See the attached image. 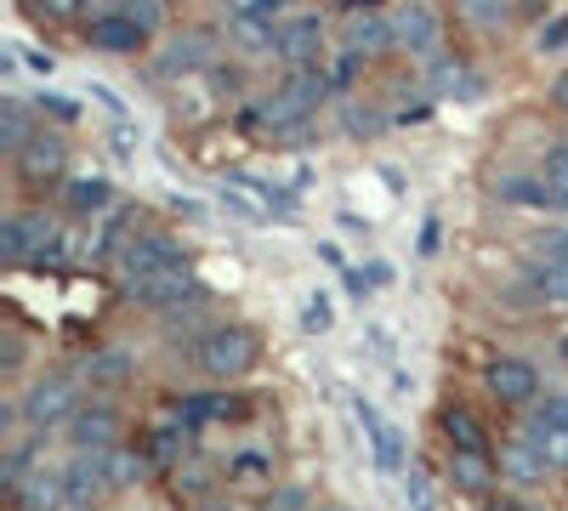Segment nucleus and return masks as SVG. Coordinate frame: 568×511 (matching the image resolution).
Masks as SVG:
<instances>
[{"mask_svg": "<svg viewBox=\"0 0 568 511\" xmlns=\"http://www.w3.org/2000/svg\"><path fill=\"white\" fill-rule=\"evenodd\" d=\"M143 307H182V301H199V285L188 273H165V279H148V285H131Z\"/></svg>", "mask_w": 568, "mask_h": 511, "instance_id": "obj_13", "label": "nucleus"}, {"mask_svg": "<svg viewBox=\"0 0 568 511\" xmlns=\"http://www.w3.org/2000/svg\"><path fill=\"white\" fill-rule=\"evenodd\" d=\"M347 41H353V52H387L392 41H398V34H392V23L381 18V12H370V7H353L347 12Z\"/></svg>", "mask_w": 568, "mask_h": 511, "instance_id": "obj_12", "label": "nucleus"}, {"mask_svg": "<svg viewBox=\"0 0 568 511\" xmlns=\"http://www.w3.org/2000/svg\"><path fill=\"white\" fill-rule=\"evenodd\" d=\"M182 421H165V426H154L148 437H143V460H154V466H177L182 460Z\"/></svg>", "mask_w": 568, "mask_h": 511, "instance_id": "obj_17", "label": "nucleus"}, {"mask_svg": "<svg viewBox=\"0 0 568 511\" xmlns=\"http://www.w3.org/2000/svg\"><path fill=\"white\" fill-rule=\"evenodd\" d=\"M449 477H455V489L483 495V489L494 484V460H489V455H455V460H449Z\"/></svg>", "mask_w": 568, "mask_h": 511, "instance_id": "obj_20", "label": "nucleus"}, {"mask_svg": "<svg viewBox=\"0 0 568 511\" xmlns=\"http://www.w3.org/2000/svg\"><path fill=\"white\" fill-rule=\"evenodd\" d=\"M500 466H506V471L517 477V484H541V477L552 471L541 455H534V443H528V449H523V443H517V449H506V460H500Z\"/></svg>", "mask_w": 568, "mask_h": 511, "instance_id": "obj_24", "label": "nucleus"}, {"mask_svg": "<svg viewBox=\"0 0 568 511\" xmlns=\"http://www.w3.org/2000/svg\"><path fill=\"white\" fill-rule=\"evenodd\" d=\"M199 46H205L199 34L177 41V46H171V57H159V75H165V80H177V75H193V68H205V52H199Z\"/></svg>", "mask_w": 568, "mask_h": 511, "instance_id": "obj_22", "label": "nucleus"}, {"mask_svg": "<svg viewBox=\"0 0 568 511\" xmlns=\"http://www.w3.org/2000/svg\"><path fill=\"white\" fill-rule=\"evenodd\" d=\"M199 511H233L227 500H205V506H199Z\"/></svg>", "mask_w": 568, "mask_h": 511, "instance_id": "obj_35", "label": "nucleus"}, {"mask_svg": "<svg viewBox=\"0 0 568 511\" xmlns=\"http://www.w3.org/2000/svg\"><path fill=\"white\" fill-rule=\"evenodd\" d=\"M86 41H91L97 52H143L148 29L131 18V12H103V18L86 23Z\"/></svg>", "mask_w": 568, "mask_h": 511, "instance_id": "obj_5", "label": "nucleus"}, {"mask_svg": "<svg viewBox=\"0 0 568 511\" xmlns=\"http://www.w3.org/2000/svg\"><path fill=\"white\" fill-rule=\"evenodd\" d=\"M75 398H80V387L69 381V375H46V381L29 387V398H23L18 415H23L29 426H57V421H75V415H80Z\"/></svg>", "mask_w": 568, "mask_h": 511, "instance_id": "obj_3", "label": "nucleus"}, {"mask_svg": "<svg viewBox=\"0 0 568 511\" xmlns=\"http://www.w3.org/2000/svg\"><path fill=\"white\" fill-rule=\"evenodd\" d=\"M563 41H568V18H557V23L541 34V52H552V46H563Z\"/></svg>", "mask_w": 568, "mask_h": 511, "instance_id": "obj_31", "label": "nucleus"}, {"mask_svg": "<svg viewBox=\"0 0 568 511\" xmlns=\"http://www.w3.org/2000/svg\"><path fill=\"white\" fill-rule=\"evenodd\" d=\"M12 506L18 511H57L63 506V484H52V477H23V484L12 489Z\"/></svg>", "mask_w": 568, "mask_h": 511, "instance_id": "obj_19", "label": "nucleus"}, {"mask_svg": "<svg viewBox=\"0 0 568 511\" xmlns=\"http://www.w3.org/2000/svg\"><path fill=\"white\" fill-rule=\"evenodd\" d=\"M557 353H563V358H568V335H563V341H557Z\"/></svg>", "mask_w": 568, "mask_h": 511, "instance_id": "obj_36", "label": "nucleus"}, {"mask_svg": "<svg viewBox=\"0 0 568 511\" xmlns=\"http://www.w3.org/2000/svg\"><path fill=\"white\" fill-rule=\"evenodd\" d=\"M302 500H308V489H285V495H279L274 506H267V511H296V506H302Z\"/></svg>", "mask_w": 568, "mask_h": 511, "instance_id": "obj_32", "label": "nucleus"}, {"mask_svg": "<svg viewBox=\"0 0 568 511\" xmlns=\"http://www.w3.org/2000/svg\"><path fill=\"white\" fill-rule=\"evenodd\" d=\"M245 409H250L245 398H227V392H188L177 403L171 421H182V426H199V421H250Z\"/></svg>", "mask_w": 568, "mask_h": 511, "instance_id": "obj_7", "label": "nucleus"}, {"mask_svg": "<svg viewBox=\"0 0 568 511\" xmlns=\"http://www.w3.org/2000/svg\"><path fill=\"white\" fill-rule=\"evenodd\" d=\"M392 34H398L410 52H438V12H426V7L398 12V18H392Z\"/></svg>", "mask_w": 568, "mask_h": 511, "instance_id": "obj_14", "label": "nucleus"}, {"mask_svg": "<svg viewBox=\"0 0 568 511\" xmlns=\"http://www.w3.org/2000/svg\"><path fill=\"white\" fill-rule=\"evenodd\" d=\"M489 392L500 403H528L534 392H541V369H534L528 358H494L489 364Z\"/></svg>", "mask_w": 568, "mask_h": 511, "instance_id": "obj_6", "label": "nucleus"}, {"mask_svg": "<svg viewBox=\"0 0 568 511\" xmlns=\"http://www.w3.org/2000/svg\"><path fill=\"white\" fill-rule=\"evenodd\" d=\"M319 46H324V18L319 12H302V18H285L274 29V52L296 68H313L319 63Z\"/></svg>", "mask_w": 568, "mask_h": 511, "instance_id": "obj_4", "label": "nucleus"}, {"mask_svg": "<svg viewBox=\"0 0 568 511\" xmlns=\"http://www.w3.org/2000/svg\"><path fill=\"white\" fill-rule=\"evenodd\" d=\"M557 204H563V211H568V193H557Z\"/></svg>", "mask_w": 568, "mask_h": 511, "instance_id": "obj_37", "label": "nucleus"}, {"mask_svg": "<svg viewBox=\"0 0 568 511\" xmlns=\"http://www.w3.org/2000/svg\"><path fill=\"white\" fill-rule=\"evenodd\" d=\"M256 353H261V341L256 330L245 324H216L199 335V347H193V364L211 375V381H240V375L256 369Z\"/></svg>", "mask_w": 568, "mask_h": 511, "instance_id": "obj_1", "label": "nucleus"}, {"mask_svg": "<svg viewBox=\"0 0 568 511\" xmlns=\"http://www.w3.org/2000/svg\"><path fill=\"white\" fill-rule=\"evenodd\" d=\"M97 484H109V460L80 455V460H69V471H63V500L80 511V506H91V489H97Z\"/></svg>", "mask_w": 568, "mask_h": 511, "instance_id": "obj_9", "label": "nucleus"}, {"mask_svg": "<svg viewBox=\"0 0 568 511\" xmlns=\"http://www.w3.org/2000/svg\"><path fill=\"white\" fill-rule=\"evenodd\" d=\"M500 193L517 199V204H552V199H557V193H552V188H541V182H500Z\"/></svg>", "mask_w": 568, "mask_h": 511, "instance_id": "obj_27", "label": "nucleus"}, {"mask_svg": "<svg viewBox=\"0 0 568 511\" xmlns=\"http://www.w3.org/2000/svg\"><path fill=\"white\" fill-rule=\"evenodd\" d=\"M143 471H148L143 455H109V484H137Z\"/></svg>", "mask_w": 568, "mask_h": 511, "instance_id": "obj_26", "label": "nucleus"}, {"mask_svg": "<svg viewBox=\"0 0 568 511\" xmlns=\"http://www.w3.org/2000/svg\"><path fill=\"white\" fill-rule=\"evenodd\" d=\"M534 421H552V426H568V398H546V409Z\"/></svg>", "mask_w": 568, "mask_h": 511, "instance_id": "obj_30", "label": "nucleus"}, {"mask_svg": "<svg viewBox=\"0 0 568 511\" xmlns=\"http://www.w3.org/2000/svg\"><path fill=\"white\" fill-rule=\"evenodd\" d=\"M358 426L370 432V443H376V460H381V471H398L404 466V437H398L387 421H381V409H370V403H358Z\"/></svg>", "mask_w": 568, "mask_h": 511, "instance_id": "obj_11", "label": "nucleus"}, {"mask_svg": "<svg viewBox=\"0 0 568 511\" xmlns=\"http://www.w3.org/2000/svg\"><path fill=\"white\" fill-rule=\"evenodd\" d=\"M125 279L131 285H148V279H165V273H188V251L177 233H137L120 256Z\"/></svg>", "mask_w": 568, "mask_h": 511, "instance_id": "obj_2", "label": "nucleus"}, {"mask_svg": "<svg viewBox=\"0 0 568 511\" xmlns=\"http://www.w3.org/2000/svg\"><path fill=\"white\" fill-rule=\"evenodd\" d=\"M552 102H557V109H563V114H568V68H563V75H557V80H552Z\"/></svg>", "mask_w": 568, "mask_h": 511, "instance_id": "obj_33", "label": "nucleus"}, {"mask_svg": "<svg viewBox=\"0 0 568 511\" xmlns=\"http://www.w3.org/2000/svg\"><path fill=\"white\" fill-rule=\"evenodd\" d=\"M80 511H91V506H80Z\"/></svg>", "mask_w": 568, "mask_h": 511, "instance_id": "obj_38", "label": "nucleus"}, {"mask_svg": "<svg viewBox=\"0 0 568 511\" xmlns=\"http://www.w3.org/2000/svg\"><path fill=\"white\" fill-rule=\"evenodd\" d=\"M63 159H69V148H63V136H52V131H35V143H29L23 154H18V170L29 182H52V177H63Z\"/></svg>", "mask_w": 568, "mask_h": 511, "instance_id": "obj_8", "label": "nucleus"}, {"mask_svg": "<svg viewBox=\"0 0 568 511\" xmlns=\"http://www.w3.org/2000/svg\"><path fill=\"white\" fill-rule=\"evenodd\" d=\"M302 330H313V335L330 330V301H324V296H313V301L302 307Z\"/></svg>", "mask_w": 568, "mask_h": 511, "instance_id": "obj_29", "label": "nucleus"}, {"mask_svg": "<svg viewBox=\"0 0 568 511\" xmlns=\"http://www.w3.org/2000/svg\"><path fill=\"white\" fill-rule=\"evenodd\" d=\"M0 143H7L12 154H23L29 143H35V131H29V114L18 109V102L7 97V102H0Z\"/></svg>", "mask_w": 568, "mask_h": 511, "instance_id": "obj_23", "label": "nucleus"}, {"mask_svg": "<svg viewBox=\"0 0 568 511\" xmlns=\"http://www.w3.org/2000/svg\"><path fill=\"white\" fill-rule=\"evenodd\" d=\"M528 279H534V290H541L546 301H568V267H534Z\"/></svg>", "mask_w": 568, "mask_h": 511, "instance_id": "obj_25", "label": "nucleus"}, {"mask_svg": "<svg viewBox=\"0 0 568 511\" xmlns=\"http://www.w3.org/2000/svg\"><path fill=\"white\" fill-rule=\"evenodd\" d=\"M91 381H103V387L125 381V353H103V358H91Z\"/></svg>", "mask_w": 568, "mask_h": 511, "instance_id": "obj_28", "label": "nucleus"}, {"mask_svg": "<svg viewBox=\"0 0 568 511\" xmlns=\"http://www.w3.org/2000/svg\"><path fill=\"white\" fill-rule=\"evenodd\" d=\"M444 432H449V443H455V455H489V437H483V426L472 421V409L449 403V409H444Z\"/></svg>", "mask_w": 568, "mask_h": 511, "instance_id": "obj_16", "label": "nucleus"}, {"mask_svg": "<svg viewBox=\"0 0 568 511\" xmlns=\"http://www.w3.org/2000/svg\"><path fill=\"white\" fill-rule=\"evenodd\" d=\"M69 204L86 216V211H109L114 204V188H109V177H75L69 182Z\"/></svg>", "mask_w": 568, "mask_h": 511, "instance_id": "obj_21", "label": "nucleus"}, {"mask_svg": "<svg viewBox=\"0 0 568 511\" xmlns=\"http://www.w3.org/2000/svg\"><path fill=\"white\" fill-rule=\"evenodd\" d=\"M222 471H227V484H240V489L274 484V449H261V443H250V449L227 455V460H222Z\"/></svg>", "mask_w": 568, "mask_h": 511, "instance_id": "obj_10", "label": "nucleus"}, {"mask_svg": "<svg viewBox=\"0 0 568 511\" xmlns=\"http://www.w3.org/2000/svg\"><path fill=\"white\" fill-rule=\"evenodd\" d=\"M489 511H523V506H517V500H494Z\"/></svg>", "mask_w": 568, "mask_h": 511, "instance_id": "obj_34", "label": "nucleus"}, {"mask_svg": "<svg viewBox=\"0 0 568 511\" xmlns=\"http://www.w3.org/2000/svg\"><path fill=\"white\" fill-rule=\"evenodd\" d=\"M69 437L80 443V449H109L114 443V409H103V403L80 409V415L69 421Z\"/></svg>", "mask_w": 568, "mask_h": 511, "instance_id": "obj_15", "label": "nucleus"}, {"mask_svg": "<svg viewBox=\"0 0 568 511\" xmlns=\"http://www.w3.org/2000/svg\"><path fill=\"white\" fill-rule=\"evenodd\" d=\"M528 443H534V455H541L546 466L568 471V426H552V421H534V426H528Z\"/></svg>", "mask_w": 568, "mask_h": 511, "instance_id": "obj_18", "label": "nucleus"}]
</instances>
